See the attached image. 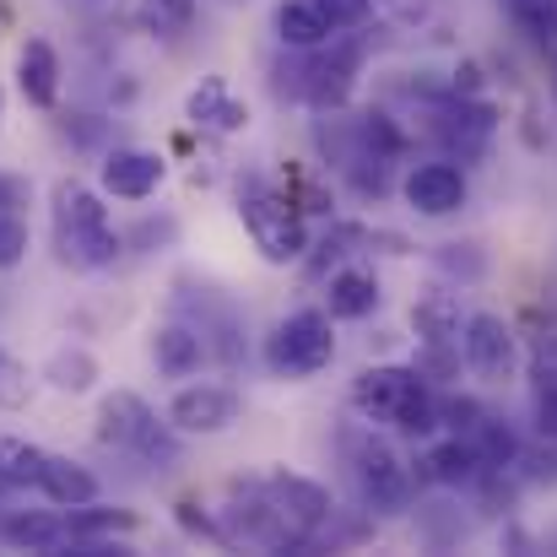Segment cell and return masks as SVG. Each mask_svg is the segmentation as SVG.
Listing matches in <instances>:
<instances>
[{"label": "cell", "instance_id": "obj_1", "mask_svg": "<svg viewBox=\"0 0 557 557\" xmlns=\"http://www.w3.org/2000/svg\"><path fill=\"white\" fill-rule=\"evenodd\" d=\"M352 406L369 422H389L406 438H428L438 428V395L428 389L422 369H363L352 384Z\"/></svg>", "mask_w": 557, "mask_h": 557}, {"label": "cell", "instance_id": "obj_2", "mask_svg": "<svg viewBox=\"0 0 557 557\" xmlns=\"http://www.w3.org/2000/svg\"><path fill=\"white\" fill-rule=\"evenodd\" d=\"M54 238H60V255L71 265H87V271H103L120 255V233L109 222V206L76 180L54 185Z\"/></svg>", "mask_w": 557, "mask_h": 557}, {"label": "cell", "instance_id": "obj_3", "mask_svg": "<svg viewBox=\"0 0 557 557\" xmlns=\"http://www.w3.org/2000/svg\"><path fill=\"white\" fill-rule=\"evenodd\" d=\"M238 211H244V227L255 233V249H260L271 265L304 260V249H309V233H304V216H298L293 195H282V189L249 180V185L238 189Z\"/></svg>", "mask_w": 557, "mask_h": 557}, {"label": "cell", "instance_id": "obj_4", "mask_svg": "<svg viewBox=\"0 0 557 557\" xmlns=\"http://www.w3.org/2000/svg\"><path fill=\"white\" fill-rule=\"evenodd\" d=\"M331 358H336V336H331V314H320V309L287 314L271 331V342H265V363L276 373H287V379H309Z\"/></svg>", "mask_w": 557, "mask_h": 557}, {"label": "cell", "instance_id": "obj_5", "mask_svg": "<svg viewBox=\"0 0 557 557\" xmlns=\"http://www.w3.org/2000/svg\"><path fill=\"white\" fill-rule=\"evenodd\" d=\"M98 444H109V449H136V455H174V444L158 433L152 406H147L136 389H114V395L98 406Z\"/></svg>", "mask_w": 557, "mask_h": 557}, {"label": "cell", "instance_id": "obj_6", "mask_svg": "<svg viewBox=\"0 0 557 557\" xmlns=\"http://www.w3.org/2000/svg\"><path fill=\"white\" fill-rule=\"evenodd\" d=\"M352 471H358V487L373 509H406L411 504V476L400 466V455L379 438H358L352 444Z\"/></svg>", "mask_w": 557, "mask_h": 557}, {"label": "cell", "instance_id": "obj_7", "mask_svg": "<svg viewBox=\"0 0 557 557\" xmlns=\"http://www.w3.org/2000/svg\"><path fill=\"white\" fill-rule=\"evenodd\" d=\"M260 487H265V498H271L293 525H298V536L314 547V542H320V531H325V525H331V515H336L331 493H325L320 482H309V476H287V471L265 476Z\"/></svg>", "mask_w": 557, "mask_h": 557}, {"label": "cell", "instance_id": "obj_8", "mask_svg": "<svg viewBox=\"0 0 557 557\" xmlns=\"http://www.w3.org/2000/svg\"><path fill=\"white\" fill-rule=\"evenodd\" d=\"M238 411H244V400L227 384H185L169 400V422L180 433H227L238 422Z\"/></svg>", "mask_w": 557, "mask_h": 557}, {"label": "cell", "instance_id": "obj_9", "mask_svg": "<svg viewBox=\"0 0 557 557\" xmlns=\"http://www.w3.org/2000/svg\"><path fill=\"white\" fill-rule=\"evenodd\" d=\"M460 352H466V369L482 373V379H509L515 373V331L498 320V314H466L460 325Z\"/></svg>", "mask_w": 557, "mask_h": 557}, {"label": "cell", "instance_id": "obj_10", "mask_svg": "<svg viewBox=\"0 0 557 557\" xmlns=\"http://www.w3.org/2000/svg\"><path fill=\"white\" fill-rule=\"evenodd\" d=\"M131 531H136V515L131 509H103L98 498L92 504H76L71 520H65V536H71L76 557L125 553V547H114V536H131Z\"/></svg>", "mask_w": 557, "mask_h": 557}, {"label": "cell", "instance_id": "obj_11", "mask_svg": "<svg viewBox=\"0 0 557 557\" xmlns=\"http://www.w3.org/2000/svg\"><path fill=\"white\" fill-rule=\"evenodd\" d=\"M400 189H406L411 211H422V216H449V211L466 206V174L455 163H422V169L406 174Z\"/></svg>", "mask_w": 557, "mask_h": 557}, {"label": "cell", "instance_id": "obj_12", "mask_svg": "<svg viewBox=\"0 0 557 557\" xmlns=\"http://www.w3.org/2000/svg\"><path fill=\"white\" fill-rule=\"evenodd\" d=\"M163 158L158 152H136V147H114L103 158V189L120 200H147L152 189L163 185Z\"/></svg>", "mask_w": 557, "mask_h": 557}, {"label": "cell", "instance_id": "obj_13", "mask_svg": "<svg viewBox=\"0 0 557 557\" xmlns=\"http://www.w3.org/2000/svg\"><path fill=\"white\" fill-rule=\"evenodd\" d=\"M16 87L33 109H54L60 98V54L44 38H27V49L16 54Z\"/></svg>", "mask_w": 557, "mask_h": 557}, {"label": "cell", "instance_id": "obj_14", "mask_svg": "<svg viewBox=\"0 0 557 557\" xmlns=\"http://www.w3.org/2000/svg\"><path fill=\"white\" fill-rule=\"evenodd\" d=\"M460 298L455 293H428L411 304V331L422 336V347H460Z\"/></svg>", "mask_w": 557, "mask_h": 557}, {"label": "cell", "instance_id": "obj_15", "mask_svg": "<svg viewBox=\"0 0 557 557\" xmlns=\"http://www.w3.org/2000/svg\"><path fill=\"white\" fill-rule=\"evenodd\" d=\"M38 493H44L49 504H60V509H76V504H92V498H98V476H92L87 466L65 460V455H49Z\"/></svg>", "mask_w": 557, "mask_h": 557}, {"label": "cell", "instance_id": "obj_16", "mask_svg": "<svg viewBox=\"0 0 557 557\" xmlns=\"http://www.w3.org/2000/svg\"><path fill=\"white\" fill-rule=\"evenodd\" d=\"M152 363H158V373H169V379H189V373L206 363L200 331H189V325H158V336H152Z\"/></svg>", "mask_w": 557, "mask_h": 557}, {"label": "cell", "instance_id": "obj_17", "mask_svg": "<svg viewBox=\"0 0 557 557\" xmlns=\"http://www.w3.org/2000/svg\"><path fill=\"white\" fill-rule=\"evenodd\" d=\"M331 33H336V27L325 22V11H320L314 0H282V5H276V38H282L287 49H320Z\"/></svg>", "mask_w": 557, "mask_h": 557}, {"label": "cell", "instance_id": "obj_18", "mask_svg": "<svg viewBox=\"0 0 557 557\" xmlns=\"http://www.w3.org/2000/svg\"><path fill=\"white\" fill-rule=\"evenodd\" d=\"M189 120H195L200 131L233 136V131H244V125H249V109H244L238 98H227V87H222V82H206V87L189 98Z\"/></svg>", "mask_w": 557, "mask_h": 557}, {"label": "cell", "instance_id": "obj_19", "mask_svg": "<svg viewBox=\"0 0 557 557\" xmlns=\"http://www.w3.org/2000/svg\"><path fill=\"white\" fill-rule=\"evenodd\" d=\"M379 309V276L373 271H336L331 276V320H369Z\"/></svg>", "mask_w": 557, "mask_h": 557}, {"label": "cell", "instance_id": "obj_20", "mask_svg": "<svg viewBox=\"0 0 557 557\" xmlns=\"http://www.w3.org/2000/svg\"><path fill=\"white\" fill-rule=\"evenodd\" d=\"M422 466H428V476H433V482H444V487H466V482H476V476H482V460H476L471 438H460V433H455V438H444Z\"/></svg>", "mask_w": 557, "mask_h": 557}, {"label": "cell", "instance_id": "obj_21", "mask_svg": "<svg viewBox=\"0 0 557 557\" xmlns=\"http://www.w3.org/2000/svg\"><path fill=\"white\" fill-rule=\"evenodd\" d=\"M0 536L11 547H27V553H60V547H71L65 520H54V515H11L0 525Z\"/></svg>", "mask_w": 557, "mask_h": 557}, {"label": "cell", "instance_id": "obj_22", "mask_svg": "<svg viewBox=\"0 0 557 557\" xmlns=\"http://www.w3.org/2000/svg\"><path fill=\"white\" fill-rule=\"evenodd\" d=\"M44 460H49V449L0 433V482L5 487H38L44 482Z\"/></svg>", "mask_w": 557, "mask_h": 557}, {"label": "cell", "instance_id": "obj_23", "mask_svg": "<svg viewBox=\"0 0 557 557\" xmlns=\"http://www.w3.org/2000/svg\"><path fill=\"white\" fill-rule=\"evenodd\" d=\"M347 92H352V60H320L304 76V98L320 103V109H342Z\"/></svg>", "mask_w": 557, "mask_h": 557}, {"label": "cell", "instance_id": "obj_24", "mask_svg": "<svg viewBox=\"0 0 557 557\" xmlns=\"http://www.w3.org/2000/svg\"><path fill=\"white\" fill-rule=\"evenodd\" d=\"M471 449H476L482 471H509V466H520V444H515V433H509L504 422H476V428H471Z\"/></svg>", "mask_w": 557, "mask_h": 557}, {"label": "cell", "instance_id": "obj_25", "mask_svg": "<svg viewBox=\"0 0 557 557\" xmlns=\"http://www.w3.org/2000/svg\"><path fill=\"white\" fill-rule=\"evenodd\" d=\"M136 16H141V27H147V33L174 38V33H185L189 22H195V0H141V5H136Z\"/></svg>", "mask_w": 557, "mask_h": 557}, {"label": "cell", "instance_id": "obj_26", "mask_svg": "<svg viewBox=\"0 0 557 557\" xmlns=\"http://www.w3.org/2000/svg\"><path fill=\"white\" fill-rule=\"evenodd\" d=\"M504 5L536 44H557V0H504Z\"/></svg>", "mask_w": 557, "mask_h": 557}, {"label": "cell", "instance_id": "obj_27", "mask_svg": "<svg viewBox=\"0 0 557 557\" xmlns=\"http://www.w3.org/2000/svg\"><path fill=\"white\" fill-rule=\"evenodd\" d=\"M92 379H98V363L87 352H54V363H49V384L54 389L82 395V389H92Z\"/></svg>", "mask_w": 557, "mask_h": 557}, {"label": "cell", "instance_id": "obj_28", "mask_svg": "<svg viewBox=\"0 0 557 557\" xmlns=\"http://www.w3.org/2000/svg\"><path fill=\"white\" fill-rule=\"evenodd\" d=\"M27 395H33V373H27V363L11 358V352L0 347V411H22Z\"/></svg>", "mask_w": 557, "mask_h": 557}, {"label": "cell", "instance_id": "obj_29", "mask_svg": "<svg viewBox=\"0 0 557 557\" xmlns=\"http://www.w3.org/2000/svg\"><path fill=\"white\" fill-rule=\"evenodd\" d=\"M22 255H27V222L16 211H0V271L22 265Z\"/></svg>", "mask_w": 557, "mask_h": 557}, {"label": "cell", "instance_id": "obj_30", "mask_svg": "<svg viewBox=\"0 0 557 557\" xmlns=\"http://www.w3.org/2000/svg\"><path fill=\"white\" fill-rule=\"evenodd\" d=\"M314 5L325 11L331 27H358V22L373 11V0H314Z\"/></svg>", "mask_w": 557, "mask_h": 557}, {"label": "cell", "instance_id": "obj_31", "mask_svg": "<svg viewBox=\"0 0 557 557\" xmlns=\"http://www.w3.org/2000/svg\"><path fill=\"white\" fill-rule=\"evenodd\" d=\"M438 422H449L455 433H471L476 422H482V411H476V400H438Z\"/></svg>", "mask_w": 557, "mask_h": 557}, {"label": "cell", "instance_id": "obj_32", "mask_svg": "<svg viewBox=\"0 0 557 557\" xmlns=\"http://www.w3.org/2000/svg\"><path fill=\"white\" fill-rule=\"evenodd\" d=\"M180 525H185L189 536H206V542H222V531L206 520V515H195V504H180Z\"/></svg>", "mask_w": 557, "mask_h": 557}, {"label": "cell", "instance_id": "obj_33", "mask_svg": "<svg viewBox=\"0 0 557 557\" xmlns=\"http://www.w3.org/2000/svg\"><path fill=\"white\" fill-rule=\"evenodd\" d=\"M22 206V185L16 180H0V211H16Z\"/></svg>", "mask_w": 557, "mask_h": 557}, {"label": "cell", "instance_id": "obj_34", "mask_svg": "<svg viewBox=\"0 0 557 557\" xmlns=\"http://www.w3.org/2000/svg\"><path fill=\"white\" fill-rule=\"evenodd\" d=\"M5 22H11V11H5V0H0V27H5Z\"/></svg>", "mask_w": 557, "mask_h": 557}]
</instances>
